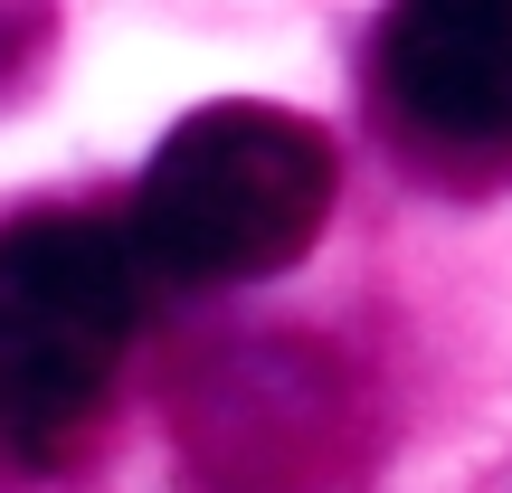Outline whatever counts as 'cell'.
I'll return each mask as SVG.
<instances>
[{
  "label": "cell",
  "mask_w": 512,
  "mask_h": 493,
  "mask_svg": "<svg viewBox=\"0 0 512 493\" xmlns=\"http://www.w3.org/2000/svg\"><path fill=\"white\" fill-rule=\"evenodd\" d=\"M38 38H48V19H29V10H0V95H10L19 76H29Z\"/></svg>",
  "instance_id": "4"
},
{
  "label": "cell",
  "mask_w": 512,
  "mask_h": 493,
  "mask_svg": "<svg viewBox=\"0 0 512 493\" xmlns=\"http://www.w3.org/2000/svg\"><path fill=\"white\" fill-rule=\"evenodd\" d=\"M380 105L418 152H512V0H418L380 29Z\"/></svg>",
  "instance_id": "3"
},
{
  "label": "cell",
  "mask_w": 512,
  "mask_h": 493,
  "mask_svg": "<svg viewBox=\"0 0 512 493\" xmlns=\"http://www.w3.org/2000/svg\"><path fill=\"white\" fill-rule=\"evenodd\" d=\"M332 200H342V162L332 143L285 105H200L162 133L133 190V266L162 275L181 294H228L256 275H285L313 256Z\"/></svg>",
  "instance_id": "1"
},
{
  "label": "cell",
  "mask_w": 512,
  "mask_h": 493,
  "mask_svg": "<svg viewBox=\"0 0 512 493\" xmlns=\"http://www.w3.org/2000/svg\"><path fill=\"white\" fill-rule=\"evenodd\" d=\"M133 323L143 266L124 228L76 209H29L0 228V465L57 475L86 456Z\"/></svg>",
  "instance_id": "2"
}]
</instances>
